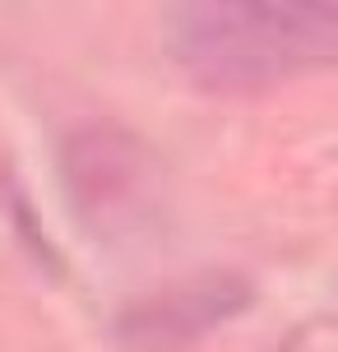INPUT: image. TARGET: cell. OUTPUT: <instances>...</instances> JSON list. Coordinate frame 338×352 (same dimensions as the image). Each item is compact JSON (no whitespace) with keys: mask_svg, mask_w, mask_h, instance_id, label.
Here are the masks:
<instances>
[{"mask_svg":"<svg viewBox=\"0 0 338 352\" xmlns=\"http://www.w3.org/2000/svg\"><path fill=\"white\" fill-rule=\"evenodd\" d=\"M65 190H70L74 213L93 232H116L148 204L153 186V158L139 140L111 125H89L70 135L60 153Z\"/></svg>","mask_w":338,"mask_h":352,"instance_id":"obj_3","label":"cell"},{"mask_svg":"<svg viewBox=\"0 0 338 352\" xmlns=\"http://www.w3.org/2000/svg\"><path fill=\"white\" fill-rule=\"evenodd\" d=\"M255 301V283L236 269H204L195 278H177L125 301L111 320L116 348H190L227 320L246 316Z\"/></svg>","mask_w":338,"mask_h":352,"instance_id":"obj_2","label":"cell"},{"mask_svg":"<svg viewBox=\"0 0 338 352\" xmlns=\"http://www.w3.org/2000/svg\"><path fill=\"white\" fill-rule=\"evenodd\" d=\"M172 70L214 98H255L338 70V0H162Z\"/></svg>","mask_w":338,"mask_h":352,"instance_id":"obj_1","label":"cell"}]
</instances>
